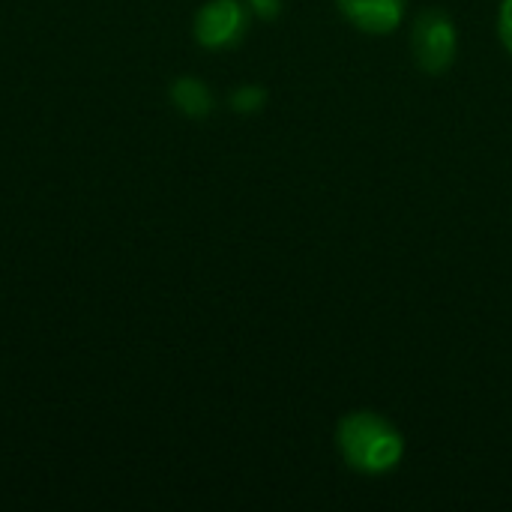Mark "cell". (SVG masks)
I'll list each match as a JSON object with an SVG mask.
<instances>
[{
	"instance_id": "6da1fadb",
	"label": "cell",
	"mask_w": 512,
	"mask_h": 512,
	"mask_svg": "<svg viewBox=\"0 0 512 512\" xmlns=\"http://www.w3.org/2000/svg\"><path fill=\"white\" fill-rule=\"evenodd\" d=\"M336 450L351 471L381 477L402 465L405 438L384 414L351 411L336 423Z\"/></svg>"
},
{
	"instance_id": "7a4b0ae2",
	"label": "cell",
	"mask_w": 512,
	"mask_h": 512,
	"mask_svg": "<svg viewBox=\"0 0 512 512\" xmlns=\"http://www.w3.org/2000/svg\"><path fill=\"white\" fill-rule=\"evenodd\" d=\"M411 54H414V63L426 75H444L456 63L459 30H456L453 18L444 9L429 6L414 18V24H411Z\"/></svg>"
},
{
	"instance_id": "3957f363",
	"label": "cell",
	"mask_w": 512,
	"mask_h": 512,
	"mask_svg": "<svg viewBox=\"0 0 512 512\" xmlns=\"http://www.w3.org/2000/svg\"><path fill=\"white\" fill-rule=\"evenodd\" d=\"M249 3L246 0H210L195 15V39L204 48H231L249 30Z\"/></svg>"
},
{
	"instance_id": "277c9868",
	"label": "cell",
	"mask_w": 512,
	"mask_h": 512,
	"mask_svg": "<svg viewBox=\"0 0 512 512\" xmlns=\"http://www.w3.org/2000/svg\"><path fill=\"white\" fill-rule=\"evenodd\" d=\"M336 9L360 33L387 36L405 21L408 0H336Z\"/></svg>"
},
{
	"instance_id": "5b68a950",
	"label": "cell",
	"mask_w": 512,
	"mask_h": 512,
	"mask_svg": "<svg viewBox=\"0 0 512 512\" xmlns=\"http://www.w3.org/2000/svg\"><path fill=\"white\" fill-rule=\"evenodd\" d=\"M171 99L189 117H204L213 111V93L198 78H177V84L171 87Z\"/></svg>"
},
{
	"instance_id": "8992f818",
	"label": "cell",
	"mask_w": 512,
	"mask_h": 512,
	"mask_svg": "<svg viewBox=\"0 0 512 512\" xmlns=\"http://www.w3.org/2000/svg\"><path fill=\"white\" fill-rule=\"evenodd\" d=\"M264 102H267V90H264V87H255V84L240 87V90L231 96V105H234V111H240V114L261 111V108H264Z\"/></svg>"
},
{
	"instance_id": "52a82bcc",
	"label": "cell",
	"mask_w": 512,
	"mask_h": 512,
	"mask_svg": "<svg viewBox=\"0 0 512 512\" xmlns=\"http://www.w3.org/2000/svg\"><path fill=\"white\" fill-rule=\"evenodd\" d=\"M498 36H501L504 48L510 51L512 57V0H501V9H498Z\"/></svg>"
},
{
	"instance_id": "ba28073f",
	"label": "cell",
	"mask_w": 512,
	"mask_h": 512,
	"mask_svg": "<svg viewBox=\"0 0 512 512\" xmlns=\"http://www.w3.org/2000/svg\"><path fill=\"white\" fill-rule=\"evenodd\" d=\"M246 3H249V12L264 21H270L282 12V0H246Z\"/></svg>"
}]
</instances>
